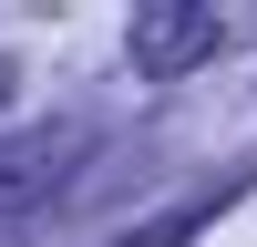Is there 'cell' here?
Masks as SVG:
<instances>
[{
    "label": "cell",
    "mask_w": 257,
    "mask_h": 247,
    "mask_svg": "<svg viewBox=\"0 0 257 247\" xmlns=\"http://www.w3.org/2000/svg\"><path fill=\"white\" fill-rule=\"evenodd\" d=\"M82 155H93V124H31L21 144H0V247H21V226L52 216Z\"/></svg>",
    "instance_id": "6da1fadb"
},
{
    "label": "cell",
    "mask_w": 257,
    "mask_h": 247,
    "mask_svg": "<svg viewBox=\"0 0 257 247\" xmlns=\"http://www.w3.org/2000/svg\"><path fill=\"white\" fill-rule=\"evenodd\" d=\"M237 185H247V175H226L216 196H196V206H165V216H155V226H134L123 247H185V237H196L206 216H226V206H237Z\"/></svg>",
    "instance_id": "3957f363"
},
{
    "label": "cell",
    "mask_w": 257,
    "mask_h": 247,
    "mask_svg": "<svg viewBox=\"0 0 257 247\" xmlns=\"http://www.w3.org/2000/svg\"><path fill=\"white\" fill-rule=\"evenodd\" d=\"M216 41H226V11H216V0H144L134 31H123V52H134V72L175 82V72H196Z\"/></svg>",
    "instance_id": "7a4b0ae2"
}]
</instances>
